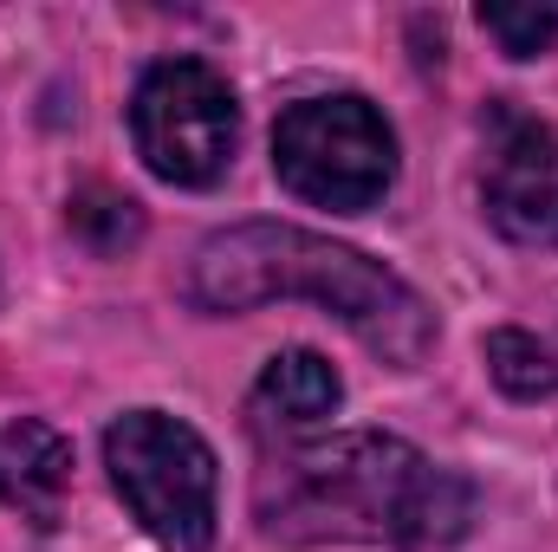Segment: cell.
Returning a JSON list of instances; mask_svg holds the SVG:
<instances>
[{"label":"cell","mask_w":558,"mask_h":552,"mask_svg":"<svg viewBox=\"0 0 558 552\" xmlns=\"http://www.w3.org/2000/svg\"><path fill=\"white\" fill-rule=\"evenodd\" d=\"M274 299H318L338 312L384 364H416L435 345V312L403 274L384 261L338 248L292 221H241L195 248L189 305L202 312H254Z\"/></svg>","instance_id":"2"},{"label":"cell","mask_w":558,"mask_h":552,"mask_svg":"<svg viewBox=\"0 0 558 552\" xmlns=\"http://www.w3.org/2000/svg\"><path fill=\"white\" fill-rule=\"evenodd\" d=\"M105 468L137 527L169 552L215 540V448L162 410H131L105 429Z\"/></svg>","instance_id":"3"},{"label":"cell","mask_w":558,"mask_h":552,"mask_svg":"<svg viewBox=\"0 0 558 552\" xmlns=\"http://www.w3.org/2000/svg\"><path fill=\"white\" fill-rule=\"evenodd\" d=\"M131 137L149 176L175 182V189H208L241 137V111L234 92L215 65L202 59H162L149 65L131 98Z\"/></svg>","instance_id":"5"},{"label":"cell","mask_w":558,"mask_h":552,"mask_svg":"<svg viewBox=\"0 0 558 552\" xmlns=\"http://www.w3.org/2000/svg\"><path fill=\"white\" fill-rule=\"evenodd\" d=\"M65 494H72V442L39 416L7 422L0 429V507H13L33 527H59Z\"/></svg>","instance_id":"7"},{"label":"cell","mask_w":558,"mask_h":552,"mask_svg":"<svg viewBox=\"0 0 558 552\" xmlns=\"http://www.w3.org/2000/svg\"><path fill=\"white\" fill-rule=\"evenodd\" d=\"M487 371L507 397H553L558 391V338H533L520 325H500L487 338Z\"/></svg>","instance_id":"9"},{"label":"cell","mask_w":558,"mask_h":552,"mask_svg":"<svg viewBox=\"0 0 558 552\" xmlns=\"http://www.w3.org/2000/svg\"><path fill=\"white\" fill-rule=\"evenodd\" d=\"M487 221L520 248H558V124L526 111H494L481 163Z\"/></svg>","instance_id":"6"},{"label":"cell","mask_w":558,"mask_h":552,"mask_svg":"<svg viewBox=\"0 0 558 552\" xmlns=\"http://www.w3.org/2000/svg\"><path fill=\"white\" fill-rule=\"evenodd\" d=\"M260 520L274 540H377V547H448L474 520V488L435 468L397 435L357 429L286 455L260 481Z\"/></svg>","instance_id":"1"},{"label":"cell","mask_w":558,"mask_h":552,"mask_svg":"<svg viewBox=\"0 0 558 552\" xmlns=\"http://www.w3.org/2000/svg\"><path fill=\"white\" fill-rule=\"evenodd\" d=\"M481 26L513 52V59H533L558 39V7H481Z\"/></svg>","instance_id":"11"},{"label":"cell","mask_w":558,"mask_h":552,"mask_svg":"<svg viewBox=\"0 0 558 552\" xmlns=\"http://www.w3.org/2000/svg\"><path fill=\"white\" fill-rule=\"evenodd\" d=\"M72 235H78L92 254H124V248H137V235H143V208L131 195L92 182V189L72 195Z\"/></svg>","instance_id":"10"},{"label":"cell","mask_w":558,"mask_h":552,"mask_svg":"<svg viewBox=\"0 0 558 552\" xmlns=\"http://www.w3.org/2000/svg\"><path fill=\"white\" fill-rule=\"evenodd\" d=\"M338 404H344V384L318 351H279L254 384V429L292 442V435L318 429L325 416H338Z\"/></svg>","instance_id":"8"},{"label":"cell","mask_w":558,"mask_h":552,"mask_svg":"<svg viewBox=\"0 0 558 552\" xmlns=\"http://www.w3.org/2000/svg\"><path fill=\"white\" fill-rule=\"evenodd\" d=\"M274 176L331 215H364L397 182V137L384 111L357 92L299 98L274 124Z\"/></svg>","instance_id":"4"}]
</instances>
